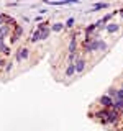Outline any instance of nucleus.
Wrapping results in <instances>:
<instances>
[{"mask_svg": "<svg viewBox=\"0 0 123 131\" xmlns=\"http://www.w3.org/2000/svg\"><path fill=\"white\" fill-rule=\"evenodd\" d=\"M104 30H105L107 35H117V38H120L118 31L121 30V25L120 23H110V25H107V26H104Z\"/></svg>", "mask_w": 123, "mask_h": 131, "instance_id": "obj_4", "label": "nucleus"}, {"mask_svg": "<svg viewBox=\"0 0 123 131\" xmlns=\"http://www.w3.org/2000/svg\"><path fill=\"white\" fill-rule=\"evenodd\" d=\"M30 57H31V49H30V46L22 44V46L16 48V51H15V62H16V66L26 64Z\"/></svg>", "mask_w": 123, "mask_h": 131, "instance_id": "obj_1", "label": "nucleus"}, {"mask_svg": "<svg viewBox=\"0 0 123 131\" xmlns=\"http://www.w3.org/2000/svg\"><path fill=\"white\" fill-rule=\"evenodd\" d=\"M108 7V3H95V5L92 7V10H98V8H107Z\"/></svg>", "mask_w": 123, "mask_h": 131, "instance_id": "obj_7", "label": "nucleus"}, {"mask_svg": "<svg viewBox=\"0 0 123 131\" xmlns=\"http://www.w3.org/2000/svg\"><path fill=\"white\" fill-rule=\"evenodd\" d=\"M74 21H76V20H74V18H72V16H71V18H69V20H67V21H66V23H64V26H66V28H67V30H71V28H72V25H74Z\"/></svg>", "mask_w": 123, "mask_h": 131, "instance_id": "obj_6", "label": "nucleus"}, {"mask_svg": "<svg viewBox=\"0 0 123 131\" xmlns=\"http://www.w3.org/2000/svg\"><path fill=\"white\" fill-rule=\"evenodd\" d=\"M22 35H23V26H22V25H15L13 31L10 33V44H12V46L18 43L20 38H22Z\"/></svg>", "mask_w": 123, "mask_h": 131, "instance_id": "obj_2", "label": "nucleus"}, {"mask_svg": "<svg viewBox=\"0 0 123 131\" xmlns=\"http://www.w3.org/2000/svg\"><path fill=\"white\" fill-rule=\"evenodd\" d=\"M64 28V23H54L53 26H49V31L51 33H57V31H61Z\"/></svg>", "mask_w": 123, "mask_h": 131, "instance_id": "obj_5", "label": "nucleus"}, {"mask_svg": "<svg viewBox=\"0 0 123 131\" xmlns=\"http://www.w3.org/2000/svg\"><path fill=\"white\" fill-rule=\"evenodd\" d=\"M95 103L100 106V108H107V110H108V108H112V105H113V98H110V97L105 93V95H100V97L97 98Z\"/></svg>", "mask_w": 123, "mask_h": 131, "instance_id": "obj_3", "label": "nucleus"}]
</instances>
